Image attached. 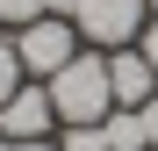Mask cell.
Listing matches in <instances>:
<instances>
[{
    "label": "cell",
    "mask_w": 158,
    "mask_h": 151,
    "mask_svg": "<svg viewBox=\"0 0 158 151\" xmlns=\"http://www.w3.org/2000/svg\"><path fill=\"white\" fill-rule=\"evenodd\" d=\"M50 108L58 122H101L115 108V86H108V58H72L50 72Z\"/></svg>",
    "instance_id": "1"
},
{
    "label": "cell",
    "mask_w": 158,
    "mask_h": 151,
    "mask_svg": "<svg viewBox=\"0 0 158 151\" xmlns=\"http://www.w3.org/2000/svg\"><path fill=\"white\" fill-rule=\"evenodd\" d=\"M15 58H22V72H58V65H72L79 50H72V22L65 15H36V22H22V36H15Z\"/></svg>",
    "instance_id": "2"
},
{
    "label": "cell",
    "mask_w": 158,
    "mask_h": 151,
    "mask_svg": "<svg viewBox=\"0 0 158 151\" xmlns=\"http://www.w3.org/2000/svg\"><path fill=\"white\" fill-rule=\"evenodd\" d=\"M79 36H94V43H129L144 29V0H79Z\"/></svg>",
    "instance_id": "3"
},
{
    "label": "cell",
    "mask_w": 158,
    "mask_h": 151,
    "mask_svg": "<svg viewBox=\"0 0 158 151\" xmlns=\"http://www.w3.org/2000/svg\"><path fill=\"white\" fill-rule=\"evenodd\" d=\"M50 115H58V108H50V94L15 86V94H7V108H0V137H7V144H29V137L50 130Z\"/></svg>",
    "instance_id": "4"
},
{
    "label": "cell",
    "mask_w": 158,
    "mask_h": 151,
    "mask_svg": "<svg viewBox=\"0 0 158 151\" xmlns=\"http://www.w3.org/2000/svg\"><path fill=\"white\" fill-rule=\"evenodd\" d=\"M108 86H115V108H144L151 86H158V72H151L144 50H115L108 58Z\"/></svg>",
    "instance_id": "5"
},
{
    "label": "cell",
    "mask_w": 158,
    "mask_h": 151,
    "mask_svg": "<svg viewBox=\"0 0 158 151\" xmlns=\"http://www.w3.org/2000/svg\"><path fill=\"white\" fill-rule=\"evenodd\" d=\"M101 130H108V151H144V144H151L144 108H108V115H101Z\"/></svg>",
    "instance_id": "6"
},
{
    "label": "cell",
    "mask_w": 158,
    "mask_h": 151,
    "mask_svg": "<svg viewBox=\"0 0 158 151\" xmlns=\"http://www.w3.org/2000/svg\"><path fill=\"white\" fill-rule=\"evenodd\" d=\"M58 151H108V130H101V122H65Z\"/></svg>",
    "instance_id": "7"
},
{
    "label": "cell",
    "mask_w": 158,
    "mask_h": 151,
    "mask_svg": "<svg viewBox=\"0 0 158 151\" xmlns=\"http://www.w3.org/2000/svg\"><path fill=\"white\" fill-rule=\"evenodd\" d=\"M15 86H22V58H15V43H0V108H7Z\"/></svg>",
    "instance_id": "8"
},
{
    "label": "cell",
    "mask_w": 158,
    "mask_h": 151,
    "mask_svg": "<svg viewBox=\"0 0 158 151\" xmlns=\"http://www.w3.org/2000/svg\"><path fill=\"white\" fill-rule=\"evenodd\" d=\"M50 15V0H0V22H36Z\"/></svg>",
    "instance_id": "9"
},
{
    "label": "cell",
    "mask_w": 158,
    "mask_h": 151,
    "mask_svg": "<svg viewBox=\"0 0 158 151\" xmlns=\"http://www.w3.org/2000/svg\"><path fill=\"white\" fill-rule=\"evenodd\" d=\"M144 130H151V151H158V94L144 101Z\"/></svg>",
    "instance_id": "10"
},
{
    "label": "cell",
    "mask_w": 158,
    "mask_h": 151,
    "mask_svg": "<svg viewBox=\"0 0 158 151\" xmlns=\"http://www.w3.org/2000/svg\"><path fill=\"white\" fill-rule=\"evenodd\" d=\"M144 58H151V72H158V22L144 29Z\"/></svg>",
    "instance_id": "11"
},
{
    "label": "cell",
    "mask_w": 158,
    "mask_h": 151,
    "mask_svg": "<svg viewBox=\"0 0 158 151\" xmlns=\"http://www.w3.org/2000/svg\"><path fill=\"white\" fill-rule=\"evenodd\" d=\"M50 15H65V22H72V15H79V0H50Z\"/></svg>",
    "instance_id": "12"
},
{
    "label": "cell",
    "mask_w": 158,
    "mask_h": 151,
    "mask_svg": "<svg viewBox=\"0 0 158 151\" xmlns=\"http://www.w3.org/2000/svg\"><path fill=\"white\" fill-rule=\"evenodd\" d=\"M15 151H50V144H43V137H29V144H15Z\"/></svg>",
    "instance_id": "13"
},
{
    "label": "cell",
    "mask_w": 158,
    "mask_h": 151,
    "mask_svg": "<svg viewBox=\"0 0 158 151\" xmlns=\"http://www.w3.org/2000/svg\"><path fill=\"white\" fill-rule=\"evenodd\" d=\"M0 151H15V144H7V137H0Z\"/></svg>",
    "instance_id": "14"
},
{
    "label": "cell",
    "mask_w": 158,
    "mask_h": 151,
    "mask_svg": "<svg viewBox=\"0 0 158 151\" xmlns=\"http://www.w3.org/2000/svg\"><path fill=\"white\" fill-rule=\"evenodd\" d=\"M144 7H158V0H144Z\"/></svg>",
    "instance_id": "15"
}]
</instances>
